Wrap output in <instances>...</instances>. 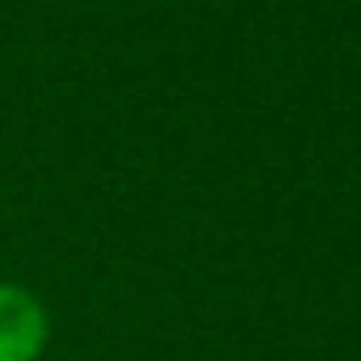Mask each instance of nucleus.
<instances>
[{
  "label": "nucleus",
  "mask_w": 361,
  "mask_h": 361,
  "mask_svg": "<svg viewBox=\"0 0 361 361\" xmlns=\"http://www.w3.org/2000/svg\"><path fill=\"white\" fill-rule=\"evenodd\" d=\"M47 336L51 324L42 302L21 286L0 281V361H38Z\"/></svg>",
  "instance_id": "nucleus-1"
}]
</instances>
